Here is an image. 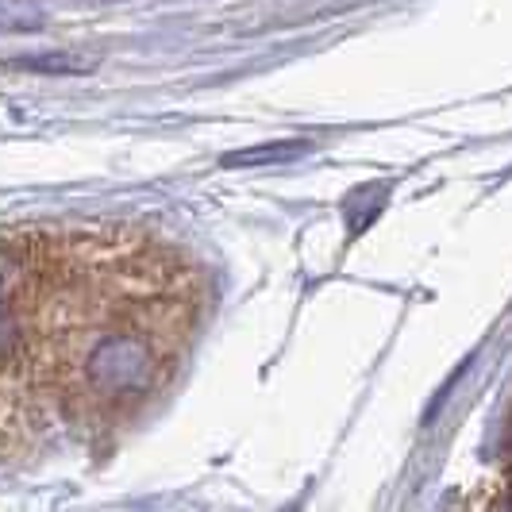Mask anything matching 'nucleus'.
<instances>
[{
	"label": "nucleus",
	"instance_id": "1",
	"mask_svg": "<svg viewBox=\"0 0 512 512\" xmlns=\"http://www.w3.org/2000/svg\"><path fill=\"white\" fill-rule=\"evenodd\" d=\"M151 374V351L135 335L104 339L89 359V378L101 393H131L135 385L147 382Z\"/></svg>",
	"mask_w": 512,
	"mask_h": 512
},
{
	"label": "nucleus",
	"instance_id": "2",
	"mask_svg": "<svg viewBox=\"0 0 512 512\" xmlns=\"http://www.w3.org/2000/svg\"><path fill=\"white\" fill-rule=\"evenodd\" d=\"M16 343H20V328H16V316H12V308L0 301V362L12 359Z\"/></svg>",
	"mask_w": 512,
	"mask_h": 512
}]
</instances>
